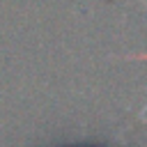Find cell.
Returning <instances> with one entry per match:
<instances>
[{"instance_id": "6da1fadb", "label": "cell", "mask_w": 147, "mask_h": 147, "mask_svg": "<svg viewBox=\"0 0 147 147\" xmlns=\"http://www.w3.org/2000/svg\"><path fill=\"white\" fill-rule=\"evenodd\" d=\"M145 115H147V103H145V108H142V110H140V115H138V117H140V119H142V117H145Z\"/></svg>"}, {"instance_id": "7a4b0ae2", "label": "cell", "mask_w": 147, "mask_h": 147, "mask_svg": "<svg viewBox=\"0 0 147 147\" xmlns=\"http://www.w3.org/2000/svg\"><path fill=\"white\" fill-rule=\"evenodd\" d=\"M142 2H145V0H142ZM145 5H147V2H145Z\"/></svg>"}]
</instances>
